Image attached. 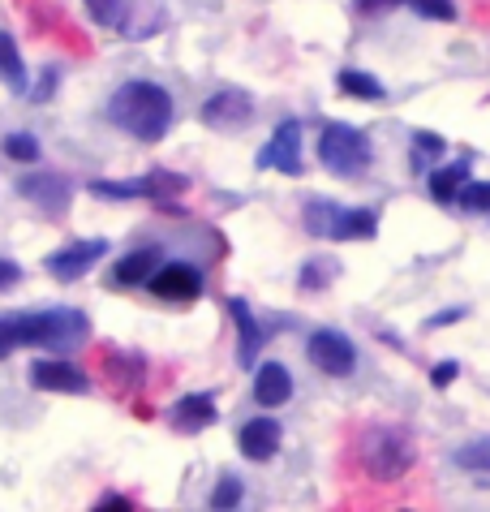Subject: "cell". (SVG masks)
<instances>
[{
    "label": "cell",
    "instance_id": "obj_16",
    "mask_svg": "<svg viewBox=\"0 0 490 512\" xmlns=\"http://www.w3.org/2000/svg\"><path fill=\"white\" fill-rule=\"evenodd\" d=\"M155 267H160V250H155V246L134 250V254H125V259L112 267V284H117V289H129V284H147L155 276Z\"/></svg>",
    "mask_w": 490,
    "mask_h": 512
},
{
    "label": "cell",
    "instance_id": "obj_2",
    "mask_svg": "<svg viewBox=\"0 0 490 512\" xmlns=\"http://www.w3.org/2000/svg\"><path fill=\"white\" fill-rule=\"evenodd\" d=\"M108 117L138 142H160L172 130V95L155 82H125L108 104Z\"/></svg>",
    "mask_w": 490,
    "mask_h": 512
},
{
    "label": "cell",
    "instance_id": "obj_35",
    "mask_svg": "<svg viewBox=\"0 0 490 512\" xmlns=\"http://www.w3.org/2000/svg\"><path fill=\"white\" fill-rule=\"evenodd\" d=\"M465 319V306H456V310H439L435 319H426V332H435V327H452V323H460Z\"/></svg>",
    "mask_w": 490,
    "mask_h": 512
},
{
    "label": "cell",
    "instance_id": "obj_17",
    "mask_svg": "<svg viewBox=\"0 0 490 512\" xmlns=\"http://www.w3.org/2000/svg\"><path fill=\"white\" fill-rule=\"evenodd\" d=\"M215 418L220 414H215L211 396H181V401L172 405V426H177V431H203Z\"/></svg>",
    "mask_w": 490,
    "mask_h": 512
},
{
    "label": "cell",
    "instance_id": "obj_14",
    "mask_svg": "<svg viewBox=\"0 0 490 512\" xmlns=\"http://www.w3.org/2000/svg\"><path fill=\"white\" fill-rule=\"evenodd\" d=\"M228 315H233L237 332H241V340H237V362H241V366H254V362H258V349H263V340H267V332L258 327V319L250 315V306H245L241 297H233V302H228Z\"/></svg>",
    "mask_w": 490,
    "mask_h": 512
},
{
    "label": "cell",
    "instance_id": "obj_8",
    "mask_svg": "<svg viewBox=\"0 0 490 512\" xmlns=\"http://www.w3.org/2000/svg\"><path fill=\"white\" fill-rule=\"evenodd\" d=\"M258 168H276L284 177H301V168H306V160H301V121L276 125L271 142L258 151Z\"/></svg>",
    "mask_w": 490,
    "mask_h": 512
},
{
    "label": "cell",
    "instance_id": "obj_32",
    "mask_svg": "<svg viewBox=\"0 0 490 512\" xmlns=\"http://www.w3.org/2000/svg\"><path fill=\"white\" fill-rule=\"evenodd\" d=\"M413 13H422L430 22H456V5L452 0H409Z\"/></svg>",
    "mask_w": 490,
    "mask_h": 512
},
{
    "label": "cell",
    "instance_id": "obj_37",
    "mask_svg": "<svg viewBox=\"0 0 490 512\" xmlns=\"http://www.w3.org/2000/svg\"><path fill=\"white\" fill-rule=\"evenodd\" d=\"M56 82H61V78H56V69H43V82H39V87L31 91V99H52Z\"/></svg>",
    "mask_w": 490,
    "mask_h": 512
},
{
    "label": "cell",
    "instance_id": "obj_3",
    "mask_svg": "<svg viewBox=\"0 0 490 512\" xmlns=\"http://www.w3.org/2000/svg\"><path fill=\"white\" fill-rule=\"evenodd\" d=\"M413 461H417L413 435L400 431V426L374 422L357 435V465H362L374 482H400L413 469Z\"/></svg>",
    "mask_w": 490,
    "mask_h": 512
},
{
    "label": "cell",
    "instance_id": "obj_38",
    "mask_svg": "<svg viewBox=\"0 0 490 512\" xmlns=\"http://www.w3.org/2000/svg\"><path fill=\"white\" fill-rule=\"evenodd\" d=\"M95 508H99V512H129L134 504H129L125 495H104V500H95Z\"/></svg>",
    "mask_w": 490,
    "mask_h": 512
},
{
    "label": "cell",
    "instance_id": "obj_25",
    "mask_svg": "<svg viewBox=\"0 0 490 512\" xmlns=\"http://www.w3.org/2000/svg\"><path fill=\"white\" fill-rule=\"evenodd\" d=\"M456 465L469 469V474H490V435L473 439V444L456 448Z\"/></svg>",
    "mask_w": 490,
    "mask_h": 512
},
{
    "label": "cell",
    "instance_id": "obj_36",
    "mask_svg": "<svg viewBox=\"0 0 490 512\" xmlns=\"http://www.w3.org/2000/svg\"><path fill=\"white\" fill-rule=\"evenodd\" d=\"M456 375H460V366H456V362H439L435 371H430V383H435V388H448Z\"/></svg>",
    "mask_w": 490,
    "mask_h": 512
},
{
    "label": "cell",
    "instance_id": "obj_20",
    "mask_svg": "<svg viewBox=\"0 0 490 512\" xmlns=\"http://www.w3.org/2000/svg\"><path fill=\"white\" fill-rule=\"evenodd\" d=\"M336 216H340V207L331 203V198H310L306 211H301V224H306V233H310V237L331 241V229H336Z\"/></svg>",
    "mask_w": 490,
    "mask_h": 512
},
{
    "label": "cell",
    "instance_id": "obj_34",
    "mask_svg": "<svg viewBox=\"0 0 490 512\" xmlns=\"http://www.w3.org/2000/svg\"><path fill=\"white\" fill-rule=\"evenodd\" d=\"M13 284H22V267L13 259H0V293L13 289Z\"/></svg>",
    "mask_w": 490,
    "mask_h": 512
},
{
    "label": "cell",
    "instance_id": "obj_1",
    "mask_svg": "<svg viewBox=\"0 0 490 512\" xmlns=\"http://www.w3.org/2000/svg\"><path fill=\"white\" fill-rule=\"evenodd\" d=\"M91 323L82 310H48V315H0V358L13 349H69L82 345Z\"/></svg>",
    "mask_w": 490,
    "mask_h": 512
},
{
    "label": "cell",
    "instance_id": "obj_11",
    "mask_svg": "<svg viewBox=\"0 0 490 512\" xmlns=\"http://www.w3.org/2000/svg\"><path fill=\"white\" fill-rule=\"evenodd\" d=\"M31 379H35V388H43V392H69V396L91 392V379H86L74 362H61V358H39L31 366Z\"/></svg>",
    "mask_w": 490,
    "mask_h": 512
},
{
    "label": "cell",
    "instance_id": "obj_4",
    "mask_svg": "<svg viewBox=\"0 0 490 512\" xmlns=\"http://www.w3.org/2000/svg\"><path fill=\"white\" fill-rule=\"evenodd\" d=\"M319 160L327 173H336V177H362L370 168V142L362 130L336 121V125H327L319 138Z\"/></svg>",
    "mask_w": 490,
    "mask_h": 512
},
{
    "label": "cell",
    "instance_id": "obj_23",
    "mask_svg": "<svg viewBox=\"0 0 490 512\" xmlns=\"http://www.w3.org/2000/svg\"><path fill=\"white\" fill-rule=\"evenodd\" d=\"M95 198H112V203H125V198H151L147 177L142 181H91Z\"/></svg>",
    "mask_w": 490,
    "mask_h": 512
},
{
    "label": "cell",
    "instance_id": "obj_10",
    "mask_svg": "<svg viewBox=\"0 0 490 512\" xmlns=\"http://www.w3.org/2000/svg\"><path fill=\"white\" fill-rule=\"evenodd\" d=\"M18 194L31 198V203L39 211H48V216H61V211H69V203H74V186H69L65 177L56 173H31L18 181Z\"/></svg>",
    "mask_w": 490,
    "mask_h": 512
},
{
    "label": "cell",
    "instance_id": "obj_27",
    "mask_svg": "<svg viewBox=\"0 0 490 512\" xmlns=\"http://www.w3.org/2000/svg\"><path fill=\"white\" fill-rule=\"evenodd\" d=\"M456 203L465 207L469 216H486V211H490V181H469V186L460 190Z\"/></svg>",
    "mask_w": 490,
    "mask_h": 512
},
{
    "label": "cell",
    "instance_id": "obj_5",
    "mask_svg": "<svg viewBox=\"0 0 490 512\" xmlns=\"http://www.w3.org/2000/svg\"><path fill=\"white\" fill-rule=\"evenodd\" d=\"M198 121L207 125L215 134H241L254 125V99L245 91H215L203 108H198Z\"/></svg>",
    "mask_w": 490,
    "mask_h": 512
},
{
    "label": "cell",
    "instance_id": "obj_15",
    "mask_svg": "<svg viewBox=\"0 0 490 512\" xmlns=\"http://www.w3.org/2000/svg\"><path fill=\"white\" fill-rule=\"evenodd\" d=\"M379 233V211L370 207H340L336 229H331V241H370Z\"/></svg>",
    "mask_w": 490,
    "mask_h": 512
},
{
    "label": "cell",
    "instance_id": "obj_26",
    "mask_svg": "<svg viewBox=\"0 0 490 512\" xmlns=\"http://www.w3.org/2000/svg\"><path fill=\"white\" fill-rule=\"evenodd\" d=\"M147 190H151L155 203H168L172 194H185V190H190V181H185L181 173H164V168H155V173L147 177Z\"/></svg>",
    "mask_w": 490,
    "mask_h": 512
},
{
    "label": "cell",
    "instance_id": "obj_28",
    "mask_svg": "<svg viewBox=\"0 0 490 512\" xmlns=\"http://www.w3.org/2000/svg\"><path fill=\"white\" fill-rule=\"evenodd\" d=\"M86 13H91L95 26H117L121 13H125V0H82Z\"/></svg>",
    "mask_w": 490,
    "mask_h": 512
},
{
    "label": "cell",
    "instance_id": "obj_29",
    "mask_svg": "<svg viewBox=\"0 0 490 512\" xmlns=\"http://www.w3.org/2000/svg\"><path fill=\"white\" fill-rule=\"evenodd\" d=\"M5 155L9 160H18V164H35L39 160V142L31 134H9L5 138Z\"/></svg>",
    "mask_w": 490,
    "mask_h": 512
},
{
    "label": "cell",
    "instance_id": "obj_33",
    "mask_svg": "<svg viewBox=\"0 0 490 512\" xmlns=\"http://www.w3.org/2000/svg\"><path fill=\"white\" fill-rule=\"evenodd\" d=\"M400 5H409V0H353V9L357 13H392V9H400Z\"/></svg>",
    "mask_w": 490,
    "mask_h": 512
},
{
    "label": "cell",
    "instance_id": "obj_30",
    "mask_svg": "<svg viewBox=\"0 0 490 512\" xmlns=\"http://www.w3.org/2000/svg\"><path fill=\"white\" fill-rule=\"evenodd\" d=\"M237 504H241V478L224 474L220 482H215V491H211V508H237Z\"/></svg>",
    "mask_w": 490,
    "mask_h": 512
},
{
    "label": "cell",
    "instance_id": "obj_21",
    "mask_svg": "<svg viewBox=\"0 0 490 512\" xmlns=\"http://www.w3.org/2000/svg\"><path fill=\"white\" fill-rule=\"evenodd\" d=\"M104 371H108V383L112 388H138L142 379V358H129V353H108L104 358Z\"/></svg>",
    "mask_w": 490,
    "mask_h": 512
},
{
    "label": "cell",
    "instance_id": "obj_6",
    "mask_svg": "<svg viewBox=\"0 0 490 512\" xmlns=\"http://www.w3.org/2000/svg\"><path fill=\"white\" fill-rule=\"evenodd\" d=\"M306 353H310V362L331 379H344V375L357 371V345L344 332H336V327H319V332L306 340Z\"/></svg>",
    "mask_w": 490,
    "mask_h": 512
},
{
    "label": "cell",
    "instance_id": "obj_13",
    "mask_svg": "<svg viewBox=\"0 0 490 512\" xmlns=\"http://www.w3.org/2000/svg\"><path fill=\"white\" fill-rule=\"evenodd\" d=\"M254 401L267 405V409L288 405V401H293V375H288L280 362L258 366V375H254Z\"/></svg>",
    "mask_w": 490,
    "mask_h": 512
},
{
    "label": "cell",
    "instance_id": "obj_19",
    "mask_svg": "<svg viewBox=\"0 0 490 512\" xmlns=\"http://www.w3.org/2000/svg\"><path fill=\"white\" fill-rule=\"evenodd\" d=\"M0 78H5L9 91H26V61H22V48L18 39L0 31Z\"/></svg>",
    "mask_w": 490,
    "mask_h": 512
},
{
    "label": "cell",
    "instance_id": "obj_31",
    "mask_svg": "<svg viewBox=\"0 0 490 512\" xmlns=\"http://www.w3.org/2000/svg\"><path fill=\"white\" fill-rule=\"evenodd\" d=\"M331 276H336V263H306L297 272V284H301V289H310V293H319Z\"/></svg>",
    "mask_w": 490,
    "mask_h": 512
},
{
    "label": "cell",
    "instance_id": "obj_9",
    "mask_svg": "<svg viewBox=\"0 0 490 512\" xmlns=\"http://www.w3.org/2000/svg\"><path fill=\"white\" fill-rule=\"evenodd\" d=\"M104 250H108L104 237H95V241H74V246L48 254V259H43V272H48L52 280H61V284L82 280L99 259H104Z\"/></svg>",
    "mask_w": 490,
    "mask_h": 512
},
{
    "label": "cell",
    "instance_id": "obj_18",
    "mask_svg": "<svg viewBox=\"0 0 490 512\" xmlns=\"http://www.w3.org/2000/svg\"><path fill=\"white\" fill-rule=\"evenodd\" d=\"M465 186H469V164H465V160H460V164H448V168H435V173H430V198H435L439 207L456 203Z\"/></svg>",
    "mask_w": 490,
    "mask_h": 512
},
{
    "label": "cell",
    "instance_id": "obj_12",
    "mask_svg": "<svg viewBox=\"0 0 490 512\" xmlns=\"http://www.w3.org/2000/svg\"><path fill=\"white\" fill-rule=\"evenodd\" d=\"M237 444H241L245 461H271L280 452V444H284V426L276 418H250L241 426Z\"/></svg>",
    "mask_w": 490,
    "mask_h": 512
},
{
    "label": "cell",
    "instance_id": "obj_22",
    "mask_svg": "<svg viewBox=\"0 0 490 512\" xmlns=\"http://www.w3.org/2000/svg\"><path fill=\"white\" fill-rule=\"evenodd\" d=\"M336 87H340L344 95H353V99H383V95H387L383 82L370 78V74H362V69H340V74H336Z\"/></svg>",
    "mask_w": 490,
    "mask_h": 512
},
{
    "label": "cell",
    "instance_id": "obj_7",
    "mask_svg": "<svg viewBox=\"0 0 490 512\" xmlns=\"http://www.w3.org/2000/svg\"><path fill=\"white\" fill-rule=\"evenodd\" d=\"M147 289L160 297V302H177V306H190L203 297V272L190 263H160L155 267V276L147 280Z\"/></svg>",
    "mask_w": 490,
    "mask_h": 512
},
{
    "label": "cell",
    "instance_id": "obj_24",
    "mask_svg": "<svg viewBox=\"0 0 490 512\" xmlns=\"http://www.w3.org/2000/svg\"><path fill=\"white\" fill-rule=\"evenodd\" d=\"M443 151H448V142H443L439 134H430V130H417L413 134V168H417V173L435 164Z\"/></svg>",
    "mask_w": 490,
    "mask_h": 512
}]
</instances>
